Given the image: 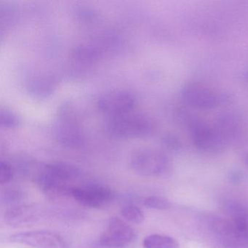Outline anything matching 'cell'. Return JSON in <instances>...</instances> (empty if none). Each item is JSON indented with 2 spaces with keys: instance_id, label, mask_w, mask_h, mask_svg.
<instances>
[{
  "instance_id": "11",
  "label": "cell",
  "mask_w": 248,
  "mask_h": 248,
  "mask_svg": "<svg viewBox=\"0 0 248 248\" xmlns=\"http://www.w3.org/2000/svg\"><path fill=\"white\" fill-rule=\"evenodd\" d=\"M40 213L34 206H17L9 209L5 215V220L8 225L14 227L29 226L35 223Z\"/></svg>"
},
{
  "instance_id": "21",
  "label": "cell",
  "mask_w": 248,
  "mask_h": 248,
  "mask_svg": "<svg viewBox=\"0 0 248 248\" xmlns=\"http://www.w3.org/2000/svg\"><path fill=\"white\" fill-rule=\"evenodd\" d=\"M14 177V169L11 164L7 162H0V184H8Z\"/></svg>"
},
{
  "instance_id": "10",
  "label": "cell",
  "mask_w": 248,
  "mask_h": 248,
  "mask_svg": "<svg viewBox=\"0 0 248 248\" xmlns=\"http://www.w3.org/2000/svg\"><path fill=\"white\" fill-rule=\"evenodd\" d=\"M37 184L42 192L51 199L72 196V190L75 188L69 183L53 178L44 172L39 175Z\"/></svg>"
},
{
  "instance_id": "15",
  "label": "cell",
  "mask_w": 248,
  "mask_h": 248,
  "mask_svg": "<svg viewBox=\"0 0 248 248\" xmlns=\"http://www.w3.org/2000/svg\"><path fill=\"white\" fill-rule=\"evenodd\" d=\"M143 246L144 248H179L180 245L172 236L154 233L143 239Z\"/></svg>"
},
{
  "instance_id": "12",
  "label": "cell",
  "mask_w": 248,
  "mask_h": 248,
  "mask_svg": "<svg viewBox=\"0 0 248 248\" xmlns=\"http://www.w3.org/2000/svg\"><path fill=\"white\" fill-rule=\"evenodd\" d=\"M241 123L239 117L234 114H224L217 118L215 125L228 144L231 140L239 137L242 134Z\"/></svg>"
},
{
  "instance_id": "1",
  "label": "cell",
  "mask_w": 248,
  "mask_h": 248,
  "mask_svg": "<svg viewBox=\"0 0 248 248\" xmlns=\"http://www.w3.org/2000/svg\"><path fill=\"white\" fill-rule=\"evenodd\" d=\"M107 128L111 136L117 139H141L153 133L155 123L146 114L133 111L110 117Z\"/></svg>"
},
{
  "instance_id": "13",
  "label": "cell",
  "mask_w": 248,
  "mask_h": 248,
  "mask_svg": "<svg viewBox=\"0 0 248 248\" xmlns=\"http://www.w3.org/2000/svg\"><path fill=\"white\" fill-rule=\"evenodd\" d=\"M211 226L213 233L223 246L235 245L240 237L233 223L217 218L213 220Z\"/></svg>"
},
{
  "instance_id": "8",
  "label": "cell",
  "mask_w": 248,
  "mask_h": 248,
  "mask_svg": "<svg viewBox=\"0 0 248 248\" xmlns=\"http://www.w3.org/2000/svg\"><path fill=\"white\" fill-rule=\"evenodd\" d=\"M53 133L58 141L66 146H78L82 142V129L78 120L66 110L61 112L55 121Z\"/></svg>"
},
{
  "instance_id": "9",
  "label": "cell",
  "mask_w": 248,
  "mask_h": 248,
  "mask_svg": "<svg viewBox=\"0 0 248 248\" xmlns=\"http://www.w3.org/2000/svg\"><path fill=\"white\" fill-rule=\"evenodd\" d=\"M10 242L29 245L36 248H66L60 235L49 231L37 230L19 232L11 235Z\"/></svg>"
},
{
  "instance_id": "6",
  "label": "cell",
  "mask_w": 248,
  "mask_h": 248,
  "mask_svg": "<svg viewBox=\"0 0 248 248\" xmlns=\"http://www.w3.org/2000/svg\"><path fill=\"white\" fill-rule=\"evenodd\" d=\"M111 188L101 184L75 187L72 197L82 205L91 208H101L108 205L114 198Z\"/></svg>"
},
{
  "instance_id": "3",
  "label": "cell",
  "mask_w": 248,
  "mask_h": 248,
  "mask_svg": "<svg viewBox=\"0 0 248 248\" xmlns=\"http://www.w3.org/2000/svg\"><path fill=\"white\" fill-rule=\"evenodd\" d=\"M183 101L197 109H213L229 101V96L211 87L200 82H190L181 91Z\"/></svg>"
},
{
  "instance_id": "17",
  "label": "cell",
  "mask_w": 248,
  "mask_h": 248,
  "mask_svg": "<svg viewBox=\"0 0 248 248\" xmlns=\"http://www.w3.org/2000/svg\"><path fill=\"white\" fill-rule=\"evenodd\" d=\"M123 217L136 224H140L145 220L144 214L140 208L135 205H127L121 210Z\"/></svg>"
},
{
  "instance_id": "7",
  "label": "cell",
  "mask_w": 248,
  "mask_h": 248,
  "mask_svg": "<svg viewBox=\"0 0 248 248\" xmlns=\"http://www.w3.org/2000/svg\"><path fill=\"white\" fill-rule=\"evenodd\" d=\"M136 233L133 228L117 217L110 218L107 229L100 237L101 245L106 248H121L131 243Z\"/></svg>"
},
{
  "instance_id": "2",
  "label": "cell",
  "mask_w": 248,
  "mask_h": 248,
  "mask_svg": "<svg viewBox=\"0 0 248 248\" xmlns=\"http://www.w3.org/2000/svg\"><path fill=\"white\" fill-rule=\"evenodd\" d=\"M130 167L143 176H164L170 172L172 163L166 154L155 148L137 149L130 157Z\"/></svg>"
},
{
  "instance_id": "23",
  "label": "cell",
  "mask_w": 248,
  "mask_h": 248,
  "mask_svg": "<svg viewBox=\"0 0 248 248\" xmlns=\"http://www.w3.org/2000/svg\"><path fill=\"white\" fill-rule=\"evenodd\" d=\"M244 162H245L247 165L248 166V153L244 156Z\"/></svg>"
},
{
  "instance_id": "4",
  "label": "cell",
  "mask_w": 248,
  "mask_h": 248,
  "mask_svg": "<svg viewBox=\"0 0 248 248\" xmlns=\"http://www.w3.org/2000/svg\"><path fill=\"white\" fill-rule=\"evenodd\" d=\"M189 130L194 146L203 152H220L227 145L215 124L194 120L190 123Z\"/></svg>"
},
{
  "instance_id": "19",
  "label": "cell",
  "mask_w": 248,
  "mask_h": 248,
  "mask_svg": "<svg viewBox=\"0 0 248 248\" xmlns=\"http://www.w3.org/2000/svg\"><path fill=\"white\" fill-rule=\"evenodd\" d=\"M143 204L148 208L155 209V210H168L172 207V204L170 200L159 196L148 197L143 201Z\"/></svg>"
},
{
  "instance_id": "18",
  "label": "cell",
  "mask_w": 248,
  "mask_h": 248,
  "mask_svg": "<svg viewBox=\"0 0 248 248\" xmlns=\"http://www.w3.org/2000/svg\"><path fill=\"white\" fill-rule=\"evenodd\" d=\"M0 124L5 128L14 129L19 126L20 119L11 110L2 108L0 111Z\"/></svg>"
},
{
  "instance_id": "20",
  "label": "cell",
  "mask_w": 248,
  "mask_h": 248,
  "mask_svg": "<svg viewBox=\"0 0 248 248\" xmlns=\"http://www.w3.org/2000/svg\"><path fill=\"white\" fill-rule=\"evenodd\" d=\"M240 237L248 240V213L237 215L233 222Z\"/></svg>"
},
{
  "instance_id": "22",
  "label": "cell",
  "mask_w": 248,
  "mask_h": 248,
  "mask_svg": "<svg viewBox=\"0 0 248 248\" xmlns=\"http://www.w3.org/2000/svg\"><path fill=\"white\" fill-rule=\"evenodd\" d=\"M165 143H167L168 146H170L172 148H178L179 146V142L175 138L172 136H168L165 140Z\"/></svg>"
},
{
  "instance_id": "5",
  "label": "cell",
  "mask_w": 248,
  "mask_h": 248,
  "mask_svg": "<svg viewBox=\"0 0 248 248\" xmlns=\"http://www.w3.org/2000/svg\"><path fill=\"white\" fill-rule=\"evenodd\" d=\"M137 98L133 93L124 90H112L106 92L98 98V109L109 117H117L133 111Z\"/></svg>"
},
{
  "instance_id": "14",
  "label": "cell",
  "mask_w": 248,
  "mask_h": 248,
  "mask_svg": "<svg viewBox=\"0 0 248 248\" xmlns=\"http://www.w3.org/2000/svg\"><path fill=\"white\" fill-rule=\"evenodd\" d=\"M43 172L64 182L69 183L80 176L81 171L75 165L64 162L48 164L43 168Z\"/></svg>"
},
{
  "instance_id": "16",
  "label": "cell",
  "mask_w": 248,
  "mask_h": 248,
  "mask_svg": "<svg viewBox=\"0 0 248 248\" xmlns=\"http://www.w3.org/2000/svg\"><path fill=\"white\" fill-rule=\"evenodd\" d=\"M74 59L80 63H91L95 62L98 58V53L93 47L89 46H80L75 49Z\"/></svg>"
}]
</instances>
